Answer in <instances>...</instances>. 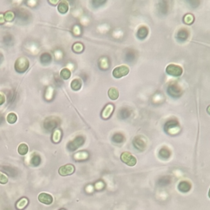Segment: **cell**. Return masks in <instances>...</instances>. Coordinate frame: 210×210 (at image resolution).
Segmentation results:
<instances>
[{"mask_svg": "<svg viewBox=\"0 0 210 210\" xmlns=\"http://www.w3.org/2000/svg\"><path fill=\"white\" fill-rule=\"evenodd\" d=\"M17 150H18V153L21 155H26L28 153V146H27L26 144L22 143V144L19 145Z\"/></svg>", "mask_w": 210, "mask_h": 210, "instance_id": "obj_24", "label": "cell"}, {"mask_svg": "<svg viewBox=\"0 0 210 210\" xmlns=\"http://www.w3.org/2000/svg\"><path fill=\"white\" fill-rule=\"evenodd\" d=\"M38 200L39 202H41L44 205H49L53 201V198L51 194H48V193H41L38 195Z\"/></svg>", "mask_w": 210, "mask_h": 210, "instance_id": "obj_9", "label": "cell"}, {"mask_svg": "<svg viewBox=\"0 0 210 210\" xmlns=\"http://www.w3.org/2000/svg\"><path fill=\"white\" fill-rule=\"evenodd\" d=\"M85 138L82 136H76L73 140H71V142H69L68 145H67V149L70 151H74V150H77L79 147H81L82 144H84Z\"/></svg>", "mask_w": 210, "mask_h": 210, "instance_id": "obj_3", "label": "cell"}, {"mask_svg": "<svg viewBox=\"0 0 210 210\" xmlns=\"http://www.w3.org/2000/svg\"><path fill=\"white\" fill-rule=\"evenodd\" d=\"M124 140L123 135H121V133H117V134L113 135V141L117 143V144H121Z\"/></svg>", "mask_w": 210, "mask_h": 210, "instance_id": "obj_27", "label": "cell"}, {"mask_svg": "<svg viewBox=\"0 0 210 210\" xmlns=\"http://www.w3.org/2000/svg\"><path fill=\"white\" fill-rule=\"evenodd\" d=\"M16 15L17 16V18L21 21H27L29 20L30 14L27 11L24 10L22 8L21 9H16Z\"/></svg>", "mask_w": 210, "mask_h": 210, "instance_id": "obj_11", "label": "cell"}, {"mask_svg": "<svg viewBox=\"0 0 210 210\" xmlns=\"http://www.w3.org/2000/svg\"><path fill=\"white\" fill-rule=\"evenodd\" d=\"M3 121H4V116L2 113H0V125L3 124Z\"/></svg>", "mask_w": 210, "mask_h": 210, "instance_id": "obj_40", "label": "cell"}, {"mask_svg": "<svg viewBox=\"0 0 210 210\" xmlns=\"http://www.w3.org/2000/svg\"><path fill=\"white\" fill-rule=\"evenodd\" d=\"M72 50L75 52L80 53L84 50V45H82L81 43H75L72 46Z\"/></svg>", "mask_w": 210, "mask_h": 210, "instance_id": "obj_25", "label": "cell"}, {"mask_svg": "<svg viewBox=\"0 0 210 210\" xmlns=\"http://www.w3.org/2000/svg\"><path fill=\"white\" fill-rule=\"evenodd\" d=\"M17 120V116H16V113H10L7 117V121H8V123L10 124H14Z\"/></svg>", "mask_w": 210, "mask_h": 210, "instance_id": "obj_28", "label": "cell"}, {"mask_svg": "<svg viewBox=\"0 0 210 210\" xmlns=\"http://www.w3.org/2000/svg\"><path fill=\"white\" fill-rule=\"evenodd\" d=\"M191 188V185L188 181H183L180 182L178 185V189L181 192H188Z\"/></svg>", "mask_w": 210, "mask_h": 210, "instance_id": "obj_13", "label": "cell"}, {"mask_svg": "<svg viewBox=\"0 0 210 210\" xmlns=\"http://www.w3.org/2000/svg\"><path fill=\"white\" fill-rule=\"evenodd\" d=\"M188 35H189V33L186 29H181L177 33V39H181V40H186V39L188 38Z\"/></svg>", "mask_w": 210, "mask_h": 210, "instance_id": "obj_22", "label": "cell"}, {"mask_svg": "<svg viewBox=\"0 0 210 210\" xmlns=\"http://www.w3.org/2000/svg\"><path fill=\"white\" fill-rule=\"evenodd\" d=\"M74 172H75V167L72 164H66V165L62 166L58 169V173L63 176L71 175L74 173Z\"/></svg>", "mask_w": 210, "mask_h": 210, "instance_id": "obj_8", "label": "cell"}, {"mask_svg": "<svg viewBox=\"0 0 210 210\" xmlns=\"http://www.w3.org/2000/svg\"><path fill=\"white\" fill-rule=\"evenodd\" d=\"M183 21L186 24H187V25H190V24H192L194 22V17L193 16V15H191V14H186V16H184Z\"/></svg>", "mask_w": 210, "mask_h": 210, "instance_id": "obj_32", "label": "cell"}, {"mask_svg": "<svg viewBox=\"0 0 210 210\" xmlns=\"http://www.w3.org/2000/svg\"><path fill=\"white\" fill-rule=\"evenodd\" d=\"M5 22V19L3 14H0V24H3Z\"/></svg>", "mask_w": 210, "mask_h": 210, "instance_id": "obj_39", "label": "cell"}, {"mask_svg": "<svg viewBox=\"0 0 210 210\" xmlns=\"http://www.w3.org/2000/svg\"><path fill=\"white\" fill-rule=\"evenodd\" d=\"M28 205V200L26 198H21L16 204V208L18 210H23Z\"/></svg>", "mask_w": 210, "mask_h": 210, "instance_id": "obj_15", "label": "cell"}, {"mask_svg": "<svg viewBox=\"0 0 210 210\" xmlns=\"http://www.w3.org/2000/svg\"><path fill=\"white\" fill-rule=\"evenodd\" d=\"M207 113H208V114H209V115H210V105L207 108Z\"/></svg>", "mask_w": 210, "mask_h": 210, "instance_id": "obj_41", "label": "cell"}, {"mask_svg": "<svg viewBox=\"0 0 210 210\" xmlns=\"http://www.w3.org/2000/svg\"><path fill=\"white\" fill-rule=\"evenodd\" d=\"M5 21H12L15 18V13L13 11H8L3 14Z\"/></svg>", "mask_w": 210, "mask_h": 210, "instance_id": "obj_23", "label": "cell"}, {"mask_svg": "<svg viewBox=\"0 0 210 210\" xmlns=\"http://www.w3.org/2000/svg\"><path fill=\"white\" fill-rule=\"evenodd\" d=\"M60 124V119L56 117L47 118L44 121V127L46 131H51Z\"/></svg>", "mask_w": 210, "mask_h": 210, "instance_id": "obj_1", "label": "cell"}, {"mask_svg": "<svg viewBox=\"0 0 210 210\" xmlns=\"http://www.w3.org/2000/svg\"><path fill=\"white\" fill-rule=\"evenodd\" d=\"M61 210H65V209H61Z\"/></svg>", "mask_w": 210, "mask_h": 210, "instance_id": "obj_45", "label": "cell"}, {"mask_svg": "<svg viewBox=\"0 0 210 210\" xmlns=\"http://www.w3.org/2000/svg\"><path fill=\"white\" fill-rule=\"evenodd\" d=\"M130 114H131V112H130V110H129L128 108H122V109H121L120 112H119V116H120L121 118H122V119H126V118H127L129 116H130Z\"/></svg>", "mask_w": 210, "mask_h": 210, "instance_id": "obj_30", "label": "cell"}, {"mask_svg": "<svg viewBox=\"0 0 210 210\" xmlns=\"http://www.w3.org/2000/svg\"><path fill=\"white\" fill-rule=\"evenodd\" d=\"M208 197L210 198V188H209V191H208Z\"/></svg>", "mask_w": 210, "mask_h": 210, "instance_id": "obj_44", "label": "cell"}, {"mask_svg": "<svg viewBox=\"0 0 210 210\" xmlns=\"http://www.w3.org/2000/svg\"><path fill=\"white\" fill-rule=\"evenodd\" d=\"M5 96L3 93H0V105H3L5 103Z\"/></svg>", "mask_w": 210, "mask_h": 210, "instance_id": "obj_37", "label": "cell"}, {"mask_svg": "<svg viewBox=\"0 0 210 210\" xmlns=\"http://www.w3.org/2000/svg\"><path fill=\"white\" fill-rule=\"evenodd\" d=\"M61 138H62V131L60 130H56V131H53V134L52 136V141L53 143H58V142L61 140Z\"/></svg>", "mask_w": 210, "mask_h": 210, "instance_id": "obj_20", "label": "cell"}, {"mask_svg": "<svg viewBox=\"0 0 210 210\" xmlns=\"http://www.w3.org/2000/svg\"><path fill=\"white\" fill-rule=\"evenodd\" d=\"M179 123L178 121L176 120H171V121H168L165 125V130L167 131H170L171 129H175L176 127H178Z\"/></svg>", "mask_w": 210, "mask_h": 210, "instance_id": "obj_19", "label": "cell"}, {"mask_svg": "<svg viewBox=\"0 0 210 210\" xmlns=\"http://www.w3.org/2000/svg\"><path fill=\"white\" fill-rule=\"evenodd\" d=\"M134 52H127V53H126V61H132L134 59Z\"/></svg>", "mask_w": 210, "mask_h": 210, "instance_id": "obj_36", "label": "cell"}, {"mask_svg": "<svg viewBox=\"0 0 210 210\" xmlns=\"http://www.w3.org/2000/svg\"><path fill=\"white\" fill-rule=\"evenodd\" d=\"M58 9L59 13H62V14H65L66 13H67V11L69 9L68 3H67L66 1H62L58 4Z\"/></svg>", "mask_w": 210, "mask_h": 210, "instance_id": "obj_16", "label": "cell"}, {"mask_svg": "<svg viewBox=\"0 0 210 210\" xmlns=\"http://www.w3.org/2000/svg\"><path fill=\"white\" fill-rule=\"evenodd\" d=\"M49 3H52V4H56V3H58V1H54V2H52V1H51V0H50Z\"/></svg>", "mask_w": 210, "mask_h": 210, "instance_id": "obj_42", "label": "cell"}, {"mask_svg": "<svg viewBox=\"0 0 210 210\" xmlns=\"http://www.w3.org/2000/svg\"><path fill=\"white\" fill-rule=\"evenodd\" d=\"M40 161H41V159H40V157H39V155L35 154V155H34L33 157H32L31 163L32 165L38 166L39 163H40Z\"/></svg>", "mask_w": 210, "mask_h": 210, "instance_id": "obj_34", "label": "cell"}, {"mask_svg": "<svg viewBox=\"0 0 210 210\" xmlns=\"http://www.w3.org/2000/svg\"><path fill=\"white\" fill-rule=\"evenodd\" d=\"M73 32H74V34H76V35H78V34H80V29H79L78 26H75V27H74Z\"/></svg>", "mask_w": 210, "mask_h": 210, "instance_id": "obj_38", "label": "cell"}, {"mask_svg": "<svg viewBox=\"0 0 210 210\" xmlns=\"http://www.w3.org/2000/svg\"><path fill=\"white\" fill-rule=\"evenodd\" d=\"M113 106L112 104L107 105L105 108L103 109L102 113V117L103 119H108V118H110L111 114L113 113Z\"/></svg>", "mask_w": 210, "mask_h": 210, "instance_id": "obj_12", "label": "cell"}, {"mask_svg": "<svg viewBox=\"0 0 210 210\" xmlns=\"http://www.w3.org/2000/svg\"><path fill=\"white\" fill-rule=\"evenodd\" d=\"M29 65V61H28L27 58H23V57L22 58H19L16 61V63H15V70L17 72L22 73V72H25L28 69Z\"/></svg>", "mask_w": 210, "mask_h": 210, "instance_id": "obj_2", "label": "cell"}, {"mask_svg": "<svg viewBox=\"0 0 210 210\" xmlns=\"http://www.w3.org/2000/svg\"><path fill=\"white\" fill-rule=\"evenodd\" d=\"M60 76L63 80H67L71 77V71L67 68H63L61 71Z\"/></svg>", "mask_w": 210, "mask_h": 210, "instance_id": "obj_26", "label": "cell"}, {"mask_svg": "<svg viewBox=\"0 0 210 210\" xmlns=\"http://www.w3.org/2000/svg\"><path fill=\"white\" fill-rule=\"evenodd\" d=\"M129 71H130V69L127 66H119L118 67L113 69V76L115 78H121L122 76H126L129 73Z\"/></svg>", "mask_w": 210, "mask_h": 210, "instance_id": "obj_6", "label": "cell"}, {"mask_svg": "<svg viewBox=\"0 0 210 210\" xmlns=\"http://www.w3.org/2000/svg\"><path fill=\"white\" fill-rule=\"evenodd\" d=\"M148 34H149V31L147 28L145 26H141L137 31V37L140 39H144L148 36Z\"/></svg>", "mask_w": 210, "mask_h": 210, "instance_id": "obj_14", "label": "cell"}, {"mask_svg": "<svg viewBox=\"0 0 210 210\" xmlns=\"http://www.w3.org/2000/svg\"><path fill=\"white\" fill-rule=\"evenodd\" d=\"M2 59H3V55L0 53V63H1V61H2Z\"/></svg>", "mask_w": 210, "mask_h": 210, "instance_id": "obj_43", "label": "cell"}, {"mask_svg": "<svg viewBox=\"0 0 210 210\" xmlns=\"http://www.w3.org/2000/svg\"><path fill=\"white\" fill-rule=\"evenodd\" d=\"M3 42L5 43L6 45H11L12 43L13 42V37L12 34H7L4 35V37H3Z\"/></svg>", "mask_w": 210, "mask_h": 210, "instance_id": "obj_33", "label": "cell"}, {"mask_svg": "<svg viewBox=\"0 0 210 210\" xmlns=\"http://www.w3.org/2000/svg\"><path fill=\"white\" fill-rule=\"evenodd\" d=\"M121 160L126 165L133 167L136 164V158L129 152H124L121 155Z\"/></svg>", "mask_w": 210, "mask_h": 210, "instance_id": "obj_4", "label": "cell"}, {"mask_svg": "<svg viewBox=\"0 0 210 210\" xmlns=\"http://www.w3.org/2000/svg\"><path fill=\"white\" fill-rule=\"evenodd\" d=\"M81 81L80 79H75V80H73L71 83V89H73V90H76V91L81 89Z\"/></svg>", "mask_w": 210, "mask_h": 210, "instance_id": "obj_21", "label": "cell"}, {"mask_svg": "<svg viewBox=\"0 0 210 210\" xmlns=\"http://www.w3.org/2000/svg\"><path fill=\"white\" fill-rule=\"evenodd\" d=\"M166 72L172 76H180L183 72V70L181 67L176 64H170L166 68Z\"/></svg>", "mask_w": 210, "mask_h": 210, "instance_id": "obj_5", "label": "cell"}, {"mask_svg": "<svg viewBox=\"0 0 210 210\" xmlns=\"http://www.w3.org/2000/svg\"><path fill=\"white\" fill-rule=\"evenodd\" d=\"M39 59H40V62L43 64H48V63H49L52 61V55L49 52H44V53L41 54Z\"/></svg>", "mask_w": 210, "mask_h": 210, "instance_id": "obj_17", "label": "cell"}, {"mask_svg": "<svg viewBox=\"0 0 210 210\" xmlns=\"http://www.w3.org/2000/svg\"><path fill=\"white\" fill-rule=\"evenodd\" d=\"M8 181V176H6L5 174L3 173L2 172H0V184H7V182Z\"/></svg>", "mask_w": 210, "mask_h": 210, "instance_id": "obj_35", "label": "cell"}, {"mask_svg": "<svg viewBox=\"0 0 210 210\" xmlns=\"http://www.w3.org/2000/svg\"><path fill=\"white\" fill-rule=\"evenodd\" d=\"M168 93L172 97L179 98L182 94V90L178 85L176 84V83H172V84H170L168 85Z\"/></svg>", "mask_w": 210, "mask_h": 210, "instance_id": "obj_7", "label": "cell"}, {"mask_svg": "<svg viewBox=\"0 0 210 210\" xmlns=\"http://www.w3.org/2000/svg\"><path fill=\"white\" fill-rule=\"evenodd\" d=\"M133 144H134V147L139 151H143L146 148V143L140 136L136 137L133 139Z\"/></svg>", "mask_w": 210, "mask_h": 210, "instance_id": "obj_10", "label": "cell"}, {"mask_svg": "<svg viewBox=\"0 0 210 210\" xmlns=\"http://www.w3.org/2000/svg\"><path fill=\"white\" fill-rule=\"evenodd\" d=\"M170 151H169V150L167 149V148H163V149H161L160 151H159V155H160V157H162L163 158H168L169 156H170Z\"/></svg>", "mask_w": 210, "mask_h": 210, "instance_id": "obj_31", "label": "cell"}, {"mask_svg": "<svg viewBox=\"0 0 210 210\" xmlns=\"http://www.w3.org/2000/svg\"><path fill=\"white\" fill-rule=\"evenodd\" d=\"M45 100H52V97H53V89H52V87H50V86L48 87L47 89H46V91H45Z\"/></svg>", "mask_w": 210, "mask_h": 210, "instance_id": "obj_29", "label": "cell"}, {"mask_svg": "<svg viewBox=\"0 0 210 210\" xmlns=\"http://www.w3.org/2000/svg\"><path fill=\"white\" fill-rule=\"evenodd\" d=\"M108 97L110 98L112 100H118V97H119V92H118V89H116L114 87L113 88H110L108 89Z\"/></svg>", "mask_w": 210, "mask_h": 210, "instance_id": "obj_18", "label": "cell"}]
</instances>
